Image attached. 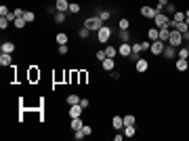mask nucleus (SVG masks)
Masks as SVG:
<instances>
[{
    "label": "nucleus",
    "instance_id": "35",
    "mask_svg": "<svg viewBox=\"0 0 189 141\" xmlns=\"http://www.w3.org/2000/svg\"><path fill=\"white\" fill-rule=\"evenodd\" d=\"M74 137H76V141H80V139H84L86 135H84L82 131H76V133H74Z\"/></svg>",
    "mask_w": 189,
    "mask_h": 141
},
{
    "label": "nucleus",
    "instance_id": "21",
    "mask_svg": "<svg viewBox=\"0 0 189 141\" xmlns=\"http://www.w3.org/2000/svg\"><path fill=\"white\" fill-rule=\"evenodd\" d=\"M116 55H118V48L116 47H105V57H116Z\"/></svg>",
    "mask_w": 189,
    "mask_h": 141
},
{
    "label": "nucleus",
    "instance_id": "41",
    "mask_svg": "<svg viewBox=\"0 0 189 141\" xmlns=\"http://www.w3.org/2000/svg\"><path fill=\"white\" fill-rule=\"evenodd\" d=\"M78 78H80V84H84V82H86V72H80Z\"/></svg>",
    "mask_w": 189,
    "mask_h": 141
},
{
    "label": "nucleus",
    "instance_id": "10",
    "mask_svg": "<svg viewBox=\"0 0 189 141\" xmlns=\"http://www.w3.org/2000/svg\"><path fill=\"white\" fill-rule=\"evenodd\" d=\"M111 126H114L116 131H122L124 129V118L122 116H114L111 118Z\"/></svg>",
    "mask_w": 189,
    "mask_h": 141
},
{
    "label": "nucleus",
    "instance_id": "36",
    "mask_svg": "<svg viewBox=\"0 0 189 141\" xmlns=\"http://www.w3.org/2000/svg\"><path fill=\"white\" fill-rule=\"evenodd\" d=\"M128 38H130L128 32H122V34H120V40H122V42H128Z\"/></svg>",
    "mask_w": 189,
    "mask_h": 141
},
{
    "label": "nucleus",
    "instance_id": "9",
    "mask_svg": "<svg viewBox=\"0 0 189 141\" xmlns=\"http://www.w3.org/2000/svg\"><path fill=\"white\" fill-rule=\"evenodd\" d=\"M162 55H164L166 59H172L175 55H177V48L172 47V44H168V42H166V47H164V53H162Z\"/></svg>",
    "mask_w": 189,
    "mask_h": 141
},
{
    "label": "nucleus",
    "instance_id": "23",
    "mask_svg": "<svg viewBox=\"0 0 189 141\" xmlns=\"http://www.w3.org/2000/svg\"><path fill=\"white\" fill-rule=\"evenodd\" d=\"M172 21H175V23H181V21H185V13L177 11L175 15H172Z\"/></svg>",
    "mask_w": 189,
    "mask_h": 141
},
{
    "label": "nucleus",
    "instance_id": "20",
    "mask_svg": "<svg viewBox=\"0 0 189 141\" xmlns=\"http://www.w3.org/2000/svg\"><path fill=\"white\" fill-rule=\"evenodd\" d=\"M187 68H189L187 59H179V61H177V70H179V72H185Z\"/></svg>",
    "mask_w": 189,
    "mask_h": 141
},
{
    "label": "nucleus",
    "instance_id": "4",
    "mask_svg": "<svg viewBox=\"0 0 189 141\" xmlns=\"http://www.w3.org/2000/svg\"><path fill=\"white\" fill-rule=\"evenodd\" d=\"M164 47H166V42H162V40H154L151 47H149V51H151L154 55H162V53H164Z\"/></svg>",
    "mask_w": 189,
    "mask_h": 141
},
{
    "label": "nucleus",
    "instance_id": "30",
    "mask_svg": "<svg viewBox=\"0 0 189 141\" xmlns=\"http://www.w3.org/2000/svg\"><path fill=\"white\" fill-rule=\"evenodd\" d=\"M124 137H135V126H124Z\"/></svg>",
    "mask_w": 189,
    "mask_h": 141
},
{
    "label": "nucleus",
    "instance_id": "3",
    "mask_svg": "<svg viewBox=\"0 0 189 141\" xmlns=\"http://www.w3.org/2000/svg\"><path fill=\"white\" fill-rule=\"evenodd\" d=\"M168 44H172L175 48H179L183 44V34L177 32V30H172V32H170V38H168Z\"/></svg>",
    "mask_w": 189,
    "mask_h": 141
},
{
    "label": "nucleus",
    "instance_id": "42",
    "mask_svg": "<svg viewBox=\"0 0 189 141\" xmlns=\"http://www.w3.org/2000/svg\"><path fill=\"white\" fill-rule=\"evenodd\" d=\"M97 59L103 61V59H105V51H97Z\"/></svg>",
    "mask_w": 189,
    "mask_h": 141
},
{
    "label": "nucleus",
    "instance_id": "12",
    "mask_svg": "<svg viewBox=\"0 0 189 141\" xmlns=\"http://www.w3.org/2000/svg\"><path fill=\"white\" fill-rule=\"evenodd\" d=\"M137 72L139 74H143V72H147V68H149V63H147V59H137Z\"/></svg>",
    "mask_w": 189,
    "mask_h": 141
},
{
    "label": "nucleus",
    "instance_id": "37",
    "mask_svg": "<svg viewBox=\"0 0 189 141\" xmlns=\"http://www.w3.org/2000/svg\"><path fill=\"white\" fill-rule=\"evenodd\" d=\"M99 19H101V21H107V19H109V11H103L99 15Z\"/></svg>",
    "mask_w": 189,
    "mask_h": 141
},
{
    "label": "nucleus",
    "instance_id": "22",
    "mask_svg": "<svg viewBox=\"0 0 189 141\" xmlns=\"http://www.w3.org/2000/svg\"><path fill=\"white\" fill-rule=\"evenodd\" d=\"M135 124H137V118L135 116H124V126H135Z\"/></svg>",
    "mask_w": 189,
    "mask_h": 141
},
{
    "label": "nucleus",
    "instance_id": "17",
    "mask_svg": "<svg viewBox=\"0 0 189 141\" xmlns=\"http://www.w3.org/2000/svg\"><path fill=\"white\" fill-rule=\"evenodd\" d=\"M170 27H160V40L162 42H168V38H170Z\"/></svg>",
    "mask_w": 189,
    "mask_h": 141
},
{
    "label": "nucleus",
    "instance_id": "1",
    "mask_svg": "<svg viewBox=\"0 0 189 141\" xmlns=\"http://www.w3.org/2000/svg\"><path fill=\"white\" fill-rule=\"evenodd\" d=\"M155 27H170L172 30V19L168 17V15H164V13H155Z\"/></svg>",
    "mask_w": 189,
    "mask_h": 141
},
{
    "label": "nucleus",
    "instance_id": "39",
    "mask_svg": "<svg viewBox=\"0 0 189 141\" xmlns=\"http://www.w3.org/2000/svg\"><path fill=\"white\" fill-rule=\"evenodd\" d=\"M9 9H6V6H4V4H2V6H0V15H2V17H6V15H9Z\"/></svg>",
    "mask_w": 189,
    "mask_h": 141
},
{
    "label": "nucleus",
    "instance_id": "19",
    "mask_svg": "<svg viewBox=\"0 0 189 141\" xmlns=\"http://www.w3.org/2000/svg\"><path fill=\"white\" fill-rule=\"evenodd\" d=\"M25 23H27V21H25V17H17V19L13 21V25H15L17 30H23V27H25Z\"/></svg>",
    "mask_w": 189,
    "mask_h": 141
},
{
    "label": "nucleus",
    "instance_id": "31",
    "mask_svg": "<svg viewBox=\"0 0 189 141\" xmlns=\"http://www.w3.org/2000/svg\"><path fill=\"white\" fill-rule=\"evenodd\" d=\"M23 17H25V21H27V23H32V21L36 19V15H34L32 11H25V15H23Z\"/></svg>",
    "mask_w": 189,
    "mask_h": 141
},
{
    "label": "nucleus",
    "instance_id": "38",
    "mask_svg": "<svg viewBox=\"0 0 189 141\" xmlns=\"http://www.w3.org/2000/svg\"><path fill=\"white\" fill-rule=\"evenodd\" d=\"M82 133H84V135H86V137H88V135H90V133H93V129H90V126H88V124H84V126H82Z\"/></svg>",
    "mask_w": 189,
    "mask_h": 141
},
{
    "label": "nucleus",
    "instance_id": "8",
    "mask_svg": "<svg viewBox=\"0 0 189 141\" xmlns=\"http://www.w3.org/2000/svg\"><path fill=\"white\" fill-rule=\"evenodd\" d=\"M141 15L145 17V19H154V17H155V9L145 4V6H141Z\"/></svg>",
    "mask_w": 189,
    "mask_h": 141
},
{
    "label": "nucleus",
    "instance_id": "2",
    "mask_svg": "<svg viewBox=\"0 0 189 141\" xmlns=\"http://www.w3.org/2000/svg\"><path fill=\"white\" fill-rule=\"evenodd\" d=\"M84 27H88V30H95V32H99V30L103 27V21H101L99 17H88V19L84 21Z\"/></svg>",
    "mask_w": 189,
    "mask_h": 141
},
{
    "label": "nucleus",
    "instance_id": "16",
    "mask_svg": "<svg viewBox=\"0 0 189 141\" xmlns=\"http://www.w3.org/2000/svg\"><path fill=\"white\" fill-rule=\"evenodd\" d=\"M147 38L154 42V40H160V27H151L149 32H147Z\"/></svg>",
    "mask_w": 189,
    "mask_h": 141
},
{
    "label": "nucleus",
    "instance_id": "25",
    "mask_svg": "<svg viewBox=\"0 0 189 141\" xmlns=\"http://www.w3.org/2000/svg\"><path fill=\"white\" fill-rule=\"evenodd\" d=\"M179 59H189V47L179 48Z\"/></svg>",
    "mask_w": 189,
    "mask_h": 141
},
{
    "label": "nucleus",
    "instance_id": "43",
    "mask_svg": "<svg viewBox=\"0 0 189 141\" xmlns=\"http://www.w3.org/2000/svg\"><path fill=\"white\" fill-rule=\"evenodd\" d=\"M88 103H90V101H88V99H80V106H82L84 110H86V107H88Z\"/></svg>",
    "mask_w": 189,
    "mask_h": 141
},
{
    "label": "nucleus",
    "instance_id": "27",
    "mask_svg": "<svg viewBox=\"0 0 189 141\" xmlns=\"http://www.w3.org/2000/svg\"><path fill=\"white\" fill-rule=\"evenodd\" d=\"M67 103H70V106H76V103H80V97H78V95H70V97H67Z\"/></svg>",
    "mask_w": 189,
    "mask_h": 141
},
{
    "label": "nucleus",
    "instance_id": "33",
    "mask_svg": "<svg viewBox=\"0 0 189 141\" xmlns=\"http://www.w3.org/2000/svg\"><path fill=\"white\" fill-rule=\"evenodd\" d=\"M164 9H166V11H168V13H172V15H175V13H177V6H175V4H170V2H168V4H166Z\"/></svg>",
    "mask_w": 189,
    "mask_h": 141
},
{
    "label": "nucleus",
    "instance_id": "29",
    "mask_svg": "<svg viewBox=\"0 0 189 141\" xmlns=\"http://www.w3.org/2000/svg\"><path fill=\"white\" fill-rule=\"evenodd\" d=\"M70 13H74V15L80 13V4L78 2H70Z\"/></svg>",
    "mask_w": 189,
    "mask_h": 141
},
{
    "label": "nucleus",
    "instance_id": "34",
    "mask_svg": "<svg viewBox=\"0 0 189 141\" xmlns=\"http://www.w3.org/2000/svg\"><path fill=\"white\" fill-rule=\"evenodd\" d=\"M88 32H90L88 27H82V30L78 32V36H80V38H86V36H88Z\"/></svg>",
    "mask_w": 189,
    "mask_h": 141
},
{
    "label": "nucleus",
    "instance_id": "44",
    "mask_svg": "<svg viewBox=\"0 0 189 141\" xmlns=\"http://www.w3.org/2000/svg\"><path fill=\"white\" fill-rule=\"evenodd\" d=\"M109 74H111V78H114V80H120V74H118V72H109Z\"/></svg>",
    "mask_w": 189,
    "mask_h": 141
},
{
    "label": "nucleus",
    "instance_id": "32",
    "mask_svg": "<svg viewBox=\"0 0 189 141\" xmlns=\"http://www.w3.org/2000/svg\"><path fill=\"white\" fill-rule=\"evenodd\" d=\"M9 23H11V21H9L6 17H0V27H2V30H6V27H9Z\"/></svg>",
    "mask_w": 189,
    "mask_h": 141
},
{
    "label": "nucleus",
    "instance_id": "7",
    "mask_svg": "<svg viewBox=\"0 0 189 141\" xmlns=\"http://www.w3.org/2000/svg\"><path fill=\"white\" fill-rule=\"evenodd\" d=\"M84 112V107L80 103H76V106H70V118H80Z\"/></svg>",
    "mask_w": 189,
    "mask_h": 141
},
{
    "label": "nucleus",
    "instance_id": "11",
    "mask_svg": "<svg viewBox=\"0 0 189 141\" xmlns=\"http://www.w3.org/2000/svg\"><path fill=\"white\" fill-rule=\"evenodd\" d=\"M0 65H2V68H9V65H13L11 53H2V55H0Z\"/></svg>",
    "mask_w": 189,
    "mask_h": 141
},
{
    "label": "nucleus",
    "instance_id": "15",
    "mask_svg": "<svg viewBox=\"0 0 189 141\" xmlns=\"http://www.w3.org/2000/svg\"><path fill=\"white\" fill-rule=\"evenodd\" d=\"M84 126V122H82V118H71V131L76 133V131H82Z\"/></svg>",
    "mask_w": 189,
    "mask_h": 141
},
{
    "label": "nucleus",
    "instance_id": "26",
    "mask_svg": "<svg viewBox=\"0 0 189 141\" xmlns=\"http://www.w3.org/2000/svg\"><path fill=\"white\" fill-rule=\"evenodd\" d=\"M63 21H65V13L57 11L55 13V23H63Z\"/></svg>",
    "mask_w": 189,
    "mask_h": 141
},
{
    "label": "nucleus",
    "instance_id": "6",
    "mask_svg": "<svg viewBox=\"0 0 189 141\" xmlns=\"http://www.w3.org/2000/svg\"><path fill=\"white\" fill-rule=\"evenodd\" d=\"M118 55H122V57H130L132 55V44H128V42H122L118 48Z\"/></svg>",
    "mask_w": 189,
    "mask_h": 141
},
{
    "label": "nucleus",
    "instance_id": "13",
    "mask_svg": "<svg viewBox=\"0 0 189 141\" xmlns=\"http://www.w3.org/2000/svg\"><path fill=\"white\" fill-rule=\"evenodd\" d=\"M114 68H116V61H114L111 57L103 59V70H105V72H114Z\"/></svg>",
    "mask_w": 189,
    "mask_h": 141
},
{
    "label": "nucleus",
    "instance_id": "5",
    "mask_svg": "<svg viewBox=\"0 0 189 141\" xmlns=\"http://www.w3.org/2000/svg\"><path fill=\"white\" fill-rule=\"evenodd\" d=\"M97 38H99V42H107V40L111 38V30L103 25V27H101V30L97 32Z\"/></svg>",
    "mask_w": 189,
    "mask_h": 141
},
{
    "label": "nucleus",
    "instance_id": "40",
    "mask_svg": "<svg viewBox=\"0 0 189 141\" xmlns=\"http://www.w3.org/2000/svg\"><path fill=\"white\" fill-rule=\"evenodd\" d=\"M67 51H70V48H67V44H59V53H61V55H65Z\"/></svg>",
    "mask_w": 189,
    "mask_h": 141
},
{
    "label": "nucleus",
    "instance_id": "45",
    "mask_svg": "<svg viewBox=\"0 0 189 141\" xmlns=\"http://www.w3.org/2000/svg\"><path fill=\"white\" fill-rule=\"evenodd\" d=\"M166 4H168V0H158V6H162V9H164Z\"/></svg>",
    "mask_w": 189,
    "mask_h": 141
},
{
    "label": "nucleus",
    "instance_id": "14",
    "mask_svg": "<svg viewBox=\"0 0 189 141\" xmlns=\"http://www.w3.org/2000/svg\"><path fill=\"white\" fill-rule=\"evenodd\" d=\"M55 9L61 11V13L70 11V2H67V0H57V2H55Z\"/></svg>",
    "mask_w": 189,
    "mask_h": 141
},
{
    "label": "nucleus",
    "instance_id": "18",
    "mask_svg": "<svg viewBox=\"0 0 189 141\" xmlns=\"http://www.w3.org/2000/svg\"><path fill=\"white\" fill-rule=\"evenodd\" d=\"M0 51H2V53H13V51H15V42H11V40H9V42H2Z\"/></svg>",
    "mask_w": 189,
    "mask_h": 141
},
{
    "label": "nucleus",
    "instance_id": "24",
    "mask_svg": "<svg viewBox=\"0 0 189 141\" xmlns=\"http://www.w3.org/2000/svg\"><path fill=\"white\" fill-rule=\"evenodd\" d=\"M57 44H67V34H65V32H59V34H57Z\"/></svg>",
    "mask_w": 189,
    "mask_h": 141
},
{
    "label": "nucleus",
    "instance_id": "28",
    "mask_svg": "<svg viewBox=\"0 0 189 141\" xmlns=\"http://www.w3.org/2000/svg\"><path fill=\"white\" fill-rule=\"evenodd\" d=\"M128 27H130V21H128V19H120V30H122V32H126Z\"/></svg>",
    "mask_w": 189,
    "mask_h": 141
}]
</instances>
